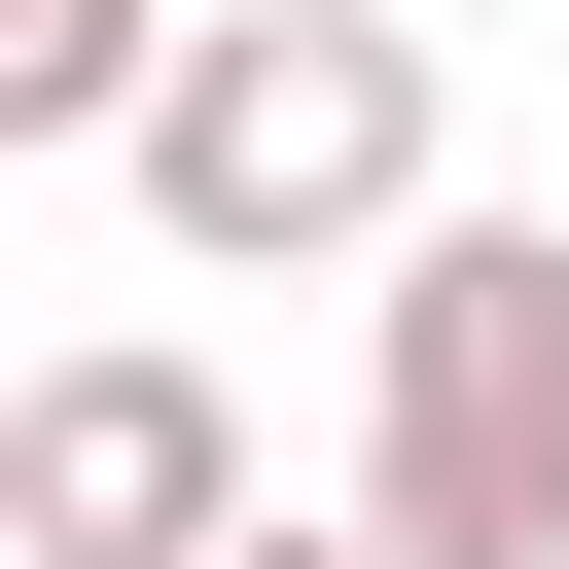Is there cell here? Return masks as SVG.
Returning <instances> with one entry per match:
<instances>
[{
    "label": "cell",
    "mask_w": 569,
    "mask_h": 569,
    "mask_svg": "<svg viewBox=\"0 0 569 569\" xmlns=\"http://www.w3.org/2000/svg\"><path fill=\"white\" fill-rule=\"evenodd\" d=\"M356 533H391V569H569V213H427V249H391Z\"/></svg>",
    "instance_id": "obj_2"
},
{
    "label": "cell",
    "mask_w": 569,
    "mask_h": 569,
    "mask_svg": "<svg viewBox=\"0 0 569 569\" xmlns=\"http://www.w3.org/2000/svg\"><path fill=\"white\" fill-rule=\"evenodd\" d=\"M213 284H284V249H427V36L391 0H178V71H142V142H107Z\"/></svg>",
    "instance_id": "obj_1"
},
{
    "label": "cell",
    "mask_w": 569,
    "mask_h": 569,
    "mask_svg": "<svg viewBox=\"0 0 569 569\" xmlns=\"http://www.w3.org/2000/svg\"><path fill=\"white\" fill-rule=\"evenodd\" d=\"M213 569H391V533H284V498H249V533H213Z\"/></svg>",
    "instance_id": "obj_5"
},
{
    "label": "cell",
    "mask_w": 569,
    "mask_h": 569,
    "mask_svg": "<svg viewBox=\"0 0 569 569\" xmlns=\"http://www.w3.org/2000/svg\"><path fill=\"white\" fill-rule=\"evenodd\" d=\"M142 71H178V0H0V142H142Z\"/></svg>",
    "instance_id": "obj_4"
},
{
    "label": "cell",
    "mask_w": 569,
    "mask_h": 569,
    "mask_svg": "<svg viewBox=\"0 0 569 569\" xmlns=\"http://www.w3.org/2000/svg\"><path fill=\"white\" fill-rule=\"evenodd\" d=\"M0 533H36V569H213V533H249V391H213V356H71V391L0 427Z\"/></svg>",
    "instance_id": "obj_3"
}]
</instances>
